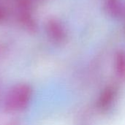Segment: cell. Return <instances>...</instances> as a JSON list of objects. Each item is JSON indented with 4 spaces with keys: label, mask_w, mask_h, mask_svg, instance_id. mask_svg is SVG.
I'll list each match as a JSON object with an SVG mask.
<instances>
[{
    "label": "cell",
    "mask_w": 125,
    "mask_h": 125,
    "mask_svg": "<svg viewBox=\"0 0 125 125\" xmlns=\"http://www.w3.org/2000/svg\"><path fill=\"white\" fill-rule=\"evenodd\" d=\"M32 95V89L26 84H19L13 87L7 94L4 107L7 112L22 111L29 105Z\"/></svg>",
    "instance_id": "6da1fadb"
},
{
    "label": "cell",
    "mask_w": 125,
    "mask_h": 125,
    "mask_svg": "<svg viewBox=\"0 0 125 125\" xmlns=\"http://www.w3.org/2000/svg\"><path fill=\"white\" fill-rule=\"evenodd\" d=\"M47 31L50 38L56 43H62L66 40L67 35L64 28L55 19H51L48 22Z\"/></svg>",
    "instance_id": "7a4b0ae2"
},
{
    "label": "cell",
    "mask_w": 125,
    "mask_h": 125,
    "mask_svg": "<svg viewBox=\"0 0 125 125\" xmlns=\"http://www.w3.org/2000/svg\"><path fill=\"white\" fill-rule=\"evenodd\" d=\"M117 95V89L114 86H107L101 92L98 100L97 107L101 111L108 110L114 103Z\"/></svg>",
    "instance_id": "3957f363"
},
{
    "label": "cell",
    "mask_w": 125,
    "mask_h": 125,
    "mask_svg": "<svg viewBox=\"0 0 125 125\" xmlns=\"http://www.w3.org/2000/svg\"><path fill=\"white\" fill-rule=\"evenodd\" d=\"M104 7L106 12L111 17L116 18L122 15V3L121 0H104Z\"/></svg>",
    "instance_id": "277c9868"
},
{
    "label": "cell",
    "mask_w": 125,
    "mask_h": 125,
    "mask_svg": "<svg viewBox=\"0 0 125 125\" xmlns=\"http://www.w3.org/2000/svg\"><path fill=\"white\" fill-rule=\"evenodd\" d=\"M115 72L117 78L125 81V52L119 51L115 56Z\"/></svg>",
    "instance_id": "5b68a950"
},
{
    "label": "cell",
    "mask_w": 125,
    "mask_h": 125,
    "mask_svg": "<svg viewBox=\"0 0 125 125\" xmlns=\"http://www.w3.org/2000/svg\"><path fill=\"white\" fill-rule=\"evenodd\" d=\"M4 10L0 7V21L4 18Z\"/></svg>",
    "instance_id": "8992f818"
}]
</instances>
